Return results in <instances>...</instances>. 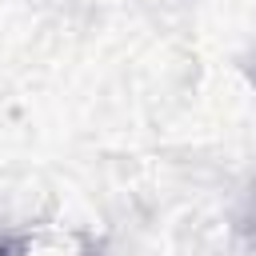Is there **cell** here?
Instances as JSON below:
<instances>
[{"label":"cell","mask_w":256,"mask_h":256,"mask_svg":"<svg viewBox=\"0 0 256 256\" xmlns=\"http://www.w3.org/2000/svg\"><path fill=\"white\" fill-rule=\"evenodd\" d=\"M0 256H8V252H0Z\"/></svg>","instance_id":"1"}]
</instances>
